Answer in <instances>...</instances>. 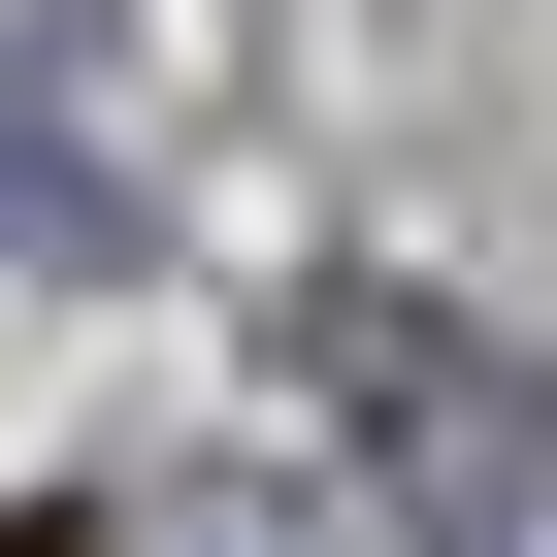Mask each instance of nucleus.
<instances>
[{
  "mask_svg": "<svg viewBox=\"0 0 557 557\" xmlns=\"http://www.w3.org/2000/svg\"><path fill=\"white\" fill-rule=\"evenodd\" d=\"M0 557H99V524H0Z\"/></svg>",
  "mask_w": 557,
  "mask_h": 557,
  "instance_id": "f257e3e1",
  "label": "nucleus"
}]
</instances>
